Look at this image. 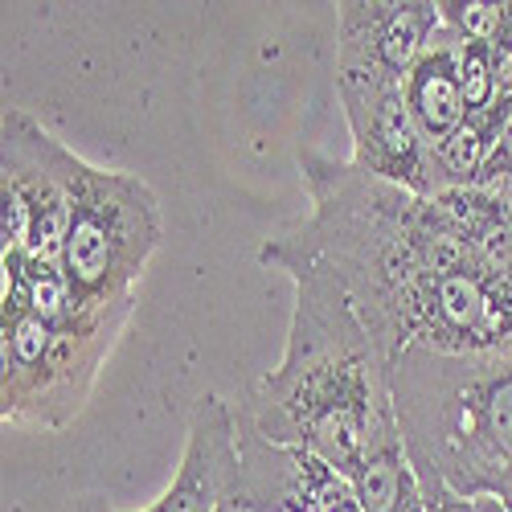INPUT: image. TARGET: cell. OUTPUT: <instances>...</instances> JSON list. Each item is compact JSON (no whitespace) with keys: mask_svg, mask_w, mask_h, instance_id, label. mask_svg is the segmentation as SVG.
<instances>
[{"mask_svg":"<svg viewBox=\"0 0 512 512\" xmlns=\"http://www.w3.org/2000/svg\"><path fill=\"white\" fill-rule=\"evenodd\" d=\"M283 271L295 283L283 357L234 414L271 443L304 447L349 476L377 443L398 435L394 361L324 267L291 263Z\"/></svg>","mask_w":512,"mask_h":512,"instance_id":"1","label":"cell"},{"mask_svg":"<svg viewBox=\"0 0 512 512\" xmlns=\"http://www.w3.org/2000/svg\"><path fill=\"white\" fill-rule=\"evenodd\" d=\"M390 381L414 476L439 480L459 500L492 496L512 512V353L406 345Z\"/></svg>","mask_w":512,"mask_h":512,"instance_id":"2","label":"cell"},{"mask_svg":"<svg viewBox=\"0 0 512 512\" xmlns=\"http://www.w3.org/2000/svg\"><path fill=\"white\" fill-rule=\"evenodd\" d=\"M160 230V201L140 177L74 160L62 279L78 316L115 328L127 324Z\"/></svg>","mask_w":512,"mask_h":512,"instance_id":"3","label":"cell"},{"mask_svg":"<svg viewBox=\"0 0 512 512\" xmlns=\"http://www.w3.org/2000/svg\"><path fill=\"white\" fill-rule=\"evenodd\" d=\"M5 173H0V238L13 263L62 267V242L70 226L74 152L54 140L25 111L5 107Z\"/></svg>","mask_w":512,"mask_h":512,"instance_id":"4","label":"cell"},{"mask_svg":"<svg viewBox=\"0 0 512 512\" xmlns=\"http://www.w3.org/2000/svg\"><path fill=\"white\" fill-rule=\"evenodd\" d=\"M336 99L345 107L353 164L361 173L418 197H435V148L422 140L402 82L336 70Z\"/></svg>","mask_w":512,"mask_h":512,"instance_id":"5","label":"cell"},{"mask_svg":"<svg viewBox=\"0 0 512 512\" xmlns=\"http://www.w3.org/2000/svg\"><path fill=\"white\" fill-rule=\"evenodd\" d=\"M238 418V414H234ZM238 508L246 512H361L353 480L304 447H283L238 422Z\"/></svg>","mask_w":512,"mask_h":512,"instance_id":"6","label":"cell"},{"mask_svg":"<svg viewBox=\"0 0 512 512\" xmlns=\"http://www.w3.org/2000/svg\"><path fill=\"white\" fill-rule=\"evenodd\" d=\"M439 25L431 0H345L336 9V70L402 82Z\"/></svg>","mask_w":512,"mask_h":512,"instance_id":"7","label":"cell"},{"mask_svg":"<svg viewBox=\"0 0 512 512\" xmlns=\"http://www.w3.org/2000/svg\"><path fill=\"white\" fill-rule=\"evenodd\" d=\"M238 500V418L222 394H201L173 484L144 512H230Z\"/></svg>","mask_w":512,"mask_h":512,"instance_id":"8","label":"cell"},{"mask_svg":"<svg viewBox=\"0 0 512 512\" xmlns=\"http://www.w3.org/2000/svg\"><path fill=\"white\" fill-rule=\"evenodd\" d=\"M402 95H406V107L418 123L422 140L431 148L447 144L467 123V99L459 82V37L447 25H439L426 54L418 58V66L402 78Z\"/></svg>","mask_w":512,"mask_h":512,"instance_id":"9","label":"cell"},{"mask_svg":"<svg viewBox=\"0 0 512 512\" xmlns=\"http://www.w3.org/2000/svg\"><path fill=\"white\" fill-rule=\"evenodd\" d=\"M439 17L455 37L496 46V37L504 33V25L512 17V5H488V0H443Z\"/></svg>","mask_w":512,"mask_h":512,"instance_id":"10","label":"cell"},{"mask_svg":"<svg viewBox=\"0 0 512 512\" xmlns=\"http://www.w3.org/2000/svg\"><path fill=\"white\" fill-rule=\"evenodd\" d=\"M508 173H512V103H508V111H504V119H500L496 144H492V152H488V164H484L476 189H488L492 181H500V177H508Z\"/></svg>","mask_w":512,"mask_h":512,"instance_id":"11","label":"cell"},{"mask_svg":"<svg viewBox=\"0 0 512 512\" xmlns=\"http://www.w3.org/2000/svg\"><path fill=\"white\" fill-rule=\"evenodd\" d=\"M422 484V500H426V512H476L472 500H459L451 488H443L439 480H418Z\"/></svg>","mask_w":512,"mask_h":512,"instance_id":"12","label":"cell"},{"mask_svg":"<svg viewBox=\"0 0 512 512\" xmlns=\"http://www.w3.org/2000/svg\"><path fill=\"white\" fill-rule=\"evenodd\" d=\"M492 201H496V209H500V218H504V226L512 230V173L508 177H500V181H492L488 189H484Z\"/></svg>","mask_w":512,"mask_h":512,"instance_id":"13","label":"cell"},{"mask_svg":"<svg viewBox=\"0 0 512 512\" xmlns=\"http://www.w3.org/2000/svg\"><path fill=\"white\" fill-rule=\"evenodd\" d=\"M472 504H476V512H504V504L492 500V496H480V500H472Z\"/></svg>","mask_w":512,"mask_h":512,"instance_id":"14","label":"cell"}]
</instances>
